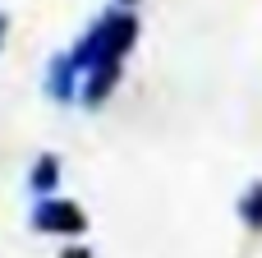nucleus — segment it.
<instances>
[{
  "mask_svg": "<svg viewBox=\"0 0 262 258\" xmlns=\"http://www.w3.org/2000/svg\"><path fill=\"white\" fill-rule=\"evenodd\" d=\"M28 222H32L37 235H55V240H64V245L88 235V212H83V203H74V199H64V194H55V199H32Z\"/></svg>",
  "mask_w": 262,
  "mask_h": 258,
  "instance_id": "nucleus-1",
  "label": "nucleus"
},
{
  "mask_svg": "<svg viewBox=\"0 0 262 258\" xmlns=\"http://www.w3.org/2000/svg\"><path fill=\"white\" fill-rule=\"evenodd\" d=\"M41 88H46V97H51V102H60V106L78 102V97H83V69H78V60H74L69 51H55V55H51V65H46Z\"/></svg>",
  "mask_w": 262,
  "mask_h": 258,
  "instance_id": "nucleus-2",
  "label": "nucleus"
},
{
  "mask_svg": "<svg viewBox=\"0 0 262 258\" xmlns=\"http://www.w3.org/2000/svg\"><path fill=\"white\" fill-rule=\"evenodd\" d=\"M60 180H64V162H60L55 152H37L32 166H28V189H32V199H55Z\"/></svg>",
  "mask_w": 262,
  "mask_h": 258,
  "instance_id": "nucleus-3",
  "label": "nucleus"
},
{
  "mask_svg": "<svg viewBox=\"0 0 262 258\" xmlns=\"http://www.w3.org/2000/svg\"><path fill=\"white\" fill-rule=\"evenodd\" d=\"M235 212H239V226H244L249 235H262V180H249V185H244Z\"/></svg>",
  "mask_w": 262,
  "mask_h": 258,
  "instance_id": "nucleus-4",
  "label": "nucleus"
},
{
  "mask_svg": "<svg viewBox=\"0 0 262 258\" xmlns=\"http://www.w3.org/2000/svg\"><path fill=\"white\" fill-rule=\"evenodd\" d=\"M55 258H97V254H92V245H83V240H69V245H64Z\"/></svg>",
  "mask_w": 262,
  "mask_h": 258,
  "instance_id": "nucleus-5",
  "label": "nucleus"
},
{
  "mask_svg": "<svg viewBox=\"0 0 262 258\" xmlns=\"http://www.w3.org/2000/svg\"><path fill=\"white\" fill-rule=\"evenodd\" d=\"M5 37H9V14L0 9V46H5Z\"/></svg>",
  "mask_w": 262,
  "mask_h": 258,
  "instance_id": "nucleus-6",
  "label": "nucleus"
},
{
  "mask_svg": "<svg viewBox=\"0 0 262 258\" xmlns=\"http://www.w3.org/2000/svg\"><path fill=\"white\" fill-rule=\"evenodd\" d=\"M115 5H120V9H134V5H138V0H115Z\"/></svg>",
  "mask_w": 262,
  "mask_h": 258,
  "instance_id": "nucleus-7",
  "label": "nucleus"
}]
</instances>
